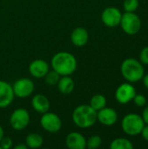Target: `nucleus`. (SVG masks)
<instances>
[{"mask_svg":"<svg viewBox=\"0 0 148 149\" xmlns=\"http://www.w3.org/2000/svg\"><path fill=\"white\" fill-rule=\"evenodd\" d=\"M122 30L128 35H134L139 32L141 27V21L134 12H126L122 15L120 24Z\"/></svg>","mask_w":148,"mask_h":149,"instance_id":"39448f33","label":"nucleus"},{"mask_svg":"<svg viewBox=\"0 0 148 149\" xmlns=\"http://www.w3.org/2000/svg\"><path fill=\"white\" fill-rule=\"evenodd\" d=\"M60 75L55 72L53 69L52 70H49V72L45 74V76L44 77V81L47 85L49 86H56L60 79Z\"/></svg>","mask_w":148,"mask_h":149,"instance_id":"412c9836","label":"nucleus"},{"mask_svg":"<svg viewBox=\"0 0 148 149\" xmlns=\"http://www.w3.org/2000/svg\"><path fill=\"white\" fill-rule=\"evenodd\" d=\"M122 17L121 11L116 7H107L101 14V20L103 24L108 27H115L120 24Z\"/></svg>","mask_w":148,"mask_h":149,"instance_id":"1a4fd4ad","label":"nucleus"},{"mask_svg":"<svg viewBox=\"0 0 148 149\" xmlns=\"http://www.w3.org/2000/svg\"><path fill=\"white\" fill-rule=\"evenodd\" d=\"M44 143L43 137L37 133H31L25 138V144L28 148L32 149L39 148Z\"/></svg>","mask_w":148,"mask_h":149,"instance_id":"a211bd4d","label":"nucleus"},{"mask_svg":"<svg viewBox=\"0 0 148 149\" xmlns=\"http://www.w3.org/2000/svg\"><path fill=\"white\" fill-rule=\"evenodd\" d=\"M89 39L88 31L83 27L75 28L71 34V40L72 44L77 47H82L85 45Z\"/></svg>","mask_w":148,"mask_h":149,"instance_id":"dca6fc26","label":"nucleus"},{"mask_svg":"<svg viewBox=\"0 0 148 149\" xmlns=\"http://www.w3.org/2000/svg\"><path fill=\"white\" fill-rule=\"evenodd\" d=\"M143 82H144V85L148 89V74H147L146 76H143Z\"/></svg>","mask_w":148,"mask_h":149,"instance_id":"c756f323","label":"nucleus"},{"mask_svg":"<svg viewBox=\"0 0 148 149\" xmlns=\"http://www.w3.org/2000/svg\"><path fill=\"white\" fill-rule=\"evenodd\" d=\"M140 61L142 64L148 65V46L145 47L141 51L140 55Z\"/></svg>","mask_w":148,"mask_h":149,"instance_id":"a878e982","label":"nucleus"},{"mask_svg":"<svg viewBox=\"0 0 148 149\" xmlns=\"http://www.w3.org/2000/svg\"><path fill=\"white\" fill-rule=\"evenodd\" d=\"M123 7L126 12H134L139 7V0H125Z\"/></svg>","mask_w":148,"mask_h":149,"instance_id":"5701e85b","label":"nucleus"},{"mask_svg":"<svg viewBox=\"0 0 148 149\" xmlns=\"http://www.w3.org/2000/svg\"><path fill=\"white\" fill-rule=\"evenodd\" d=\"M4 136V132H3V127H1V125H0V141L3 139V137Z\"/></svg>","mask_w":148,"mask_h":149,"instance_id":"7c9ffc66","label":"nucleus"},{"mask_svg":"<svg viewBox=\"0 0 148 149\" xmlns=\"http://www.w3.org/2000/svg\"><path fill=\"white\" fill-rule=\"evenodd\" d=\"M12 140L9 137H3V139L0 141V147L2 149H10L12 147Z\"/></svg>","mask_w":148,"mask_h":149,"instance_id":"393cba45","label":"nucleus"},{"mask_svg":"<svg viewBox=\"0 0 148 149\" xmlns=\"http://www.w3.org/2000/svg\"><path fill=\"white\" fill-rule=\"evenodd\" d=\"M121 126L126 134L135 136L141 133L145 127V122L141 116L136 113H128L123 118Z\"/></svg>","mask_w":148,"mask_h":149,"instance_id":"20e7f679","label":"nucleus"},{"mask_svg":"<svg viewBox=\"0 0 148 149\" xmlns=\"http://www.w3.org/2000/svg\"><path fill=\"white\" fill-rule=\"evenodd\" d=\"M136 94L135 88L128 83H124L120 85L115 93L116 100L120 104H127L134 98Z\"/></svg>","mask_w":148,"mask_h":149,"instance_id":"9d476101","label":"nucleus"},{"mask_svg":"<svg viewBox=\"0 0 148 149\" xmlns=\"http://www.w3.org/2000/svg\"><path fill=\"white\" fill-rule=\"evenodd\" d=\"M51 66L60 76H70L76 71L78 63L73 54L68 52H59L52 57Z\"/></svg>","mask_w":148,"mask_h":149,"instance_id":"f257e3e1","label":"nucleus"},{"mask_svg":"<svg viewBox=\"0 0 148 149\" xmlns=\"http://www.w3.org/2000/svg\"><path fill=\"white\" fill-rule=\"evenodd\" d=\"M111 149H133V143L126 138H117L110 144Z\"/></svg>","mask_w":148,"mask_h":149,"instance_id":"aec40b11","label":"nucleus"},{"mask_svg":"<svg viewBox=\"0 0 148 149\" xmlns=\"http://www.w3.org/2000/svg\"><path fill=\"white\" fill-rule=\"evenodd\" d=\"M133 100L134 104L138 107H144L147 104V99L142 94H135Z\"/></svg>","mask_w":148,"mask_h":149,"instance_id":"b1692460","label":"nucleus"},{"mask_svg":"<svg viewBox=\"0 0 148 149\" xmlns=\"http://www.w3.org/2000/svg\"><path fill=\"white\" fill-rule=\"evenodd\" d=\"M89 105L98 112L106 107V99L102 94H95L92 97Z\"/></svg>","mask_w":148,"mask_h":149,"instance_id":"6ab92c4d","label":"nucleus"},{"mask_svg":"<svg viewBox=\"0 0 148 149\" xmlns=\"http://www.w3.org/2000/svg\"><path fill=\"white\" fill-rule=\"evenodd\" d=\"M12 89L16 97L24 99L32 94L34 91V83L28 78H21L12 85Z\"/></svg>","mask_w":148,"mask_h":149,"instance_id":"6e6552de","label":"nucleus"},{"mask_svg":"<svg viewBox=\"0 0 148 149\" xmlns=\"http://www.w3.org/2000/svg\"><path fill=\"white\" fill-rule=\"evenodd\" d=\"M65 144L70 149H85L86 148V140L80 133L72 132L67 134Z\"/></svg>","mask_w":148,"mask_h":149,"instance_id":"4468645a","label":"nucleus"},{"mask_svg":"<svg viewBox=\"0 0 148 149\" xmlns=\"http://www.w3.org/2000/svg\"><path fill=\"white\" fill-rule=\"evenodd\" d=\"M142 119H143V120H144V122L146 123V124H147L148 125V106L144 109V111H143V113H142Z\"/></svg>","mask_w":148,"mask_h":149,"instance_id":"bb28decb","label":"nucleus"},{"mask_svg":"<svg viewBox=\"0 0 148 149\" xmlns=\"http://www.w3.org/2000/svg\"><path fill=\"white\" fill-rule=\"evenodd\" d=\"M73 123L80 128L92 127L97 121V111L90 105H79L72 112Z\"/></svg>","mask_w":148,"mask_h":149,"instance_id":"f03ea898","label":"nucleus"},{"mask_svg":"<svg viewBox=\"0 0 148 149\" xmlns=\"http://www.w3.org/2000/svg\"><path fill=\"white\" fill-rule=\"evenodd\" d=\"M0 149H2V148H1V147H0Z\"/></svg>","mask_w":148,"mask_h":149,"instance_id":"2f4dec72","label":"nucleus"},{"mask_svg":"<svg viewBox=\"0 0 148 149\" xmlns=\"http://www.w3.org/2000/svg\"><path fill=\"white\" fill-rule=\"evenodd\" d=\"M28 147L26 146V144H17V146H15V149H27Z\"/></svg>","mask_w":148,"mask_h":149,"instance_id":"c85d7f7f","label":"nucleus"},{"mask_svg":"<svg viewBox=\"0 0 148 149\" xmlns=\"http://www.w3.org/2000/svg\"><path fill=\"white\" fill-rule=\"evenodd\" d=\"M49 65L44 59H35L29 65V72L31 75L37 79H41L49 72Z\"/></svg>","mask_w":148,"mask_h":149,"instance_id":"ddd939ff","label":"nucleus"},{"mask_svg":"<svg viewBox=\"0 0 148 149\" xmlns=\"http://www.w3.org/2000/svg\"><path fill=\"white\" fill-rule=\"evenodd\" d=\"M97 120H99L102 125L113 126L118 120L117 112L110 107H104L97 112Z\"/></svg>","mask_w":148,"mask_h":149,"instance_id":"f8f14e48","label":"nucleus"},{"mask_svg":"<svg viewBox=\"0 0 148 149\" xmlns=\"http://www.w3.org/2000/svg\"><path fill=\"white\" fill-rule=\"evenodd\" d=\"M30 123V114L24 108L15 109L10 117V127L16 131H22L27 127Z\"/></svg>","mask_w":148,"mask_h":149,"instance_id":"423d86ee","label":"nucleus"},{"mask_svg":"<svg viewBox=\"0 0 148 149\" xmlns=\"http://www.w3.org/2000/svg\"><path fill=\"white\" fill-rule=\"evenodd\" d=\"M102 144V139L99 135H92L86 141V148L89 149L99 148Z\"/></svg>","mask_w":148,"mask_h":149,"instance_id":"4be33fe9","label":"nucleus"},{"mask_svg":"<svg viewBox=\"0 0 148 149\" xmlns=\"http://www.w3.org/2000/svg\"><path fill=\"white\" fill-rule=\"evenodd\" d=\"M14 93L12 86L0 79V108H5L9 107L14 100Z\"/></svg>","mask_w":148,"mask_h":149,"instance_id":"9b49d317","label":"nucleus"},{"mask_svg":"<svg viewBox=\"0 0 148 149\" xmlns=\"http://www.w3.org/2000/svg\"><path fill=\"white\" fill-rule=\"evenodd\" d=\"M58 89L64 95L71 94L75 87V83L70 76H61L58 84Z\"/></svg>","mask_w":148,"mask_h":149,"instance_id":"f3484780","label":"nucleus"},{"mask_svg":"<svg viewBox=\"0 0 148 149\" xmlns=\"http://www.w3.org/2000/svg\"><path fill=\"white\" fill-rule=\"evenodd\" d=\"M123 77L129 82H137L142 79L144 76V67L140 62L135 58L125 59L120 67Z\"/></svg>","mask_w":148,"mask_h":149,"instance_id":"7ed1b4c3","label":"nucleus"},{"mask_svg":"<svg viewBox=\"0 0 148 149\" xmlns=\"http://www.w3.org/2000/svg\"><path fill=\"white\" fill-rule=\"evenodd\" d=\"M31 107L36 112L43 114L50 110L51 103L45 95L38 93L33 96L31 100Z\"/></svg>","mask_w":148,"mask_h":149,"instance_id":"2eb2a0df","label":"nucleus"},{"mask_svg":"<svg viewBox=\"0 0 148 149\" xmlns=\"http://www.w3.org/2000/svg\"><path fill=\"white\" fill-rule=\"evenodd\" d=\"M140 134H142V137H143L146 141H148V125L143 127V129H142V131H141Z\"/></svg>","mask_w":148,"mask_h":149,"instance_id":"cd10ccee","label":"nucleus"},{"mask_svg":"<svg viewBox=\"0 0 148 149\" xmlns=\"http://www.w3.org/2000/svg\"><path fill=\"white\" fill-rule=\"evenodd\" d=\"M40 125L44 130L49 133H57L62 127V120L54 113L46 112L40 118Z\"/></svg>","mask_w":148,"mask_h":149,"instance_id":"0eeeda50","label":"nucleus"}]
</instances>
